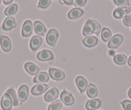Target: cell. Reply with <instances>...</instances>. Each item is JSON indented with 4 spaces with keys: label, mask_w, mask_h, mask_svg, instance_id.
Masks as SVG:
<instances>
[{
    "label": "cell",
    "mask_w": 131,
    "mask_h": 110,
    "mask_svg": "<svg viewBox=\"0 0 131 110\" xmlns=\"http://www.w3.org/2000/svg\"><path fill=\"white\" fill-rule=\"evenodd\" d=\"M100 32L101 26L99 23L94 19H89L83 28V35L84 36H88L92 34H94L96 35H99Z\"/></svg>",
    "instance_id": "obj_1"
},
{
    "label": "cell",
    "mask_w": 131,
    "mask_h": 110,
    "mask_svg": "<svg viewBox=\"0 0 131 110\" xmlns=\"http://www.w3.org/2000/svg\"><path fill=\"white\" fill-rule=\"evenodd\" d=\"M59 37V33L55 29L51 28L49 30L46 35V40L47 43L51 46H55Z\"/></svg>",
    "instance_id": "obj_2"
},
{
    "label": "cell",
    "mask_w": 131,
    "mask_h": 110,
    "mask_svg": "<svg viewBox=\"0 0 131 110\" xmlns=\"http://www.w3.org/2000/svg\"><path fill=\"white\" fill-rule=\"evenodd\" d=\"M123 40V37L120 34H116L111 39L109 42L108 43L107 46L110 48H117L122 44Z\"/></svg>",
    "instance_id": "obj_3"
},
{
    "label": "cell",
    "mask_w": 131,
    "mask_h": 110,
    "mask_svg": "<svg viewBox=\"0 0 131 110\" xmlns=\"http://www.w3.org/2000/svg\"><path fill=\"white\" fill-rule=\"evenodd\" d=\"M12 100L8 93H5L1 100V106L3 110H10L12 107Z\"/></svg>",
    "instance_id": "obj_4"
},
{
    "label": "cell",
    "mask_w": 131,
    "mask_h": 110,
    "mask_svg": "<svg viewBox=\"0 0 131 110\" xmlns=\"http://www.w3.org/2000/svg\"><path fill=\"white\" fill-rule=\"evenodd\" d=\"M49 74H50V77L55 81H62L65 78V73L59 69L50 68Z\"/></svg>",
    "instance_id": "obj_5"
},
{
    "label": "cell",
    "mask_w": 131,
    "mask_h": 110,
    "mask_svg": "<svg viewBox=\"0 0 131 110\" xmlns=\"http://www.w3.org/2000/svg\"><path fill=\"white\" fill-rule=\"evenodd\" d=\"M130 12V8L128 6L116 8L113 12V16L116 19H121L124 17L125 15L128 14Z\"/></svg>",
    "instance_id": "obj_6"
},
{
    "label": "cell",
    "mask_w": 131,
    "mask_h": 110,
    "mask_svg": "<svg viewBox=\"0 0 131 110\" xmlns=\"http://www.w3.org/2000/svg\"><path fill=\"white\" fill-rule=\"evenodd\" d=\"M60 99L62 102L66 106H71L75 102V99L72 95L66 91H63L60 95Z\"/></svg>",
    "instance_id": "obj_7"
},
{
    "label": "cell",
    "mask_w": 131,
    "mask_h": 110,
    "mask_svg": "<svg viewBox=\"0 0 131 110\" xmlns=\"http://www.w3.org/2000/svg\"><path fill=\"white\" fill-rule=\"evenodd\" d=\"M37 58L38 60L41 61H47L53 59V54L50 50H44L37 54Z\"/></svg>",
    "instance_id": "obj_8"
},
{
    "label": "cell",
    "mask_w": 131,
    "mask_h": 110,
    "mask_svg": "<svg viewBox=\"0 0 131 110\" xmlns=\"http://www.w3.org/2000/svg\"><path fill=\"white\" fill-rule=\"evenodd\" d=\"M59 92L57 88H53L45 94L44 98L46 102H52L59 97Z\"/></svg>",
    "instance_id": "obj_9"
},
{
    "label": "cell",
    "mask_w": 131,
    "mask_h": 110,
    "mask_svg": "<svg viewBox=\"0 0 131 110\" xmlns=\"http://www.w3.org/2000/svg\"><path fill=\"white\" fill-rule=\"evenodd\" d=\"M29 93L28 87L26 85H22L18 90V100L20 102H23L28 98Z\"/></svg>",
    "instance_id": "obj_10"
},
{
    "label": "cell",
    "mask_w": 131,
    "mask_h": 110,
    "mask_svg": "<svg viewBox=\"0 0 131 110\" xmlns=\"http://www.w3.org/2000/svg\"><path fill=\"white\" fill-rule=\"evenodd\" d=\"M0 45L2 48L5 52H8L11 49V42L8 37L0 35Z\"/></svg>",
    "instance_id": "obj_11"
},
{
    "label": "cell",
    "mask_w": 131,
    "mask_h": 110,
    "mask_svg": "<svg viewBox=\"0 0 131 110\" xmlns=\"http://www.w3.org/2000/svg\"><path fill=\"white\" fill-rule=\"evenodd\" d=\"M48 89V86L45 84H39L34 86L31 88V93L34 95H39L45 93Z\"/></svg>",
    "instance_id": "obj_12"
},
{
    "label": "cell",
    "mask_w": 131,
    "mask_h": 110,
    "mask_svg": "<svg viewBox=\"0 0 131 110\" xmlns=\"http://www.w3.org/2000/svg\"><path fill=\"white\" fill-rule=\"evenodd\" d=\"M75 83H76L77 86L78 88L81 93L85 92L88 88V81L84 77L78 76L76 78Z\"/></svg>",
    "instance_id": "obj_13"
},
{
    "label": "cell",
    "mask_w": 131,
    "mask_h": 110,
    "mask_svg": "<svg viewBox=\"0 0 131 110\" xmlns=\"http://www.w3.org/2000/svg\"><path fill=\"white\" fill-rule=\"evenodd\" d=\"M102 104V101L99 98L88 101L85 104V108L88 110H94L100 107Z\"/></svg>",
    "instance_id": "obj_14"
},
{
    "label": "cell",
    "mask_w": 131,
    "mask_h": 110,
    "mask_svg": "<svg viewBox=\"0 0 131 110\" xmlns=\"http://www.w3.org/2000/svg\"><path fill=\"white\" fill-rule=\"evenodd\" d=\"M33 25L32 22L30 20H27L24 23L22 28V35L24 37H28L32 33Z\"/></svg>",
    "instance_id": "obj_15"
},
{
    "label": "cell",
    "mask_w": 131,
    "mask_h": 110,
    "mask_svg": "<svg viewBox=\"0 0 131 110\" xmlns=\"http://www.w3.org/2000/svg\"><path fill=\"white\" fill-rule=\"evenodd\" d=\"M16 26V21L15 19L13 17H8L5 19L4 22L3 23L2 28L4 30L8 31V30H12V28H15Z\"/></svg>",
    "instance_id": "obj_16"
},
{
    "label": "cell",
    "mask_w": 131,
    "mask_h": 110,
    "mask_svg": "<svg viewBox=\"0 0 131 110\" xmlns=\"http://www.w3.org/2000/svg\"><path fill=\"white\" fill-rule=\"evenodd\" d=\"M42 42V39L41 37L39 35H35L31 38L30 43V46L33 51L37 50L40 46L41 45Z\"/></svg>",
    "instance_id": "obj_17"
},
{
    "label": "cell",
    "mask_w": 131,
    "mask_h": 110,
    "mask_svg": "<svg viewBox=\"0 0 131 110\" xmlns=\"http://www.w3.org/2000/svg\"><path fill=\"white\" fill-rule=\"evenodd\" d=\"M82 43L87 47H93L98 43V39L95 36H87L82 39Z\"/></svg>",
    "instance_id": "obj_18"
},
{
    "label": "cell",
    "mask_w": 131,
    "mask_h": 110,
    "mask_svg": "<svg viewBox=\"0 0 131 110\" xmlns=\"http://www.w3.org/2000/svg\"><path fill=\"white\" fill-rule=\"evenodd\" d=\"M25 68L26 72L30 75H37V73L39 72V68L37 67V66L34 63H30V62L26 63L25 64Z\"/></svg>",
    "instance_id": "obj_19"
},
{
    "label": "cell",
    "mask_w": 131,
    "mask_h": 110,
    "mask_svg": "<svg viewBox=\"0 0 131 110\" xmlns=\"http://www.w3.org/2000/svg\"><path fill=\"white\" fill-rule=\"evenodd\" d=\"M34 29L35 32L40 35H45L46 32V29L45 25H43L42 23L39 21H35L34 24Z\"/></svg>",
    "instance_id": "obj_20"
},
{
    "label": "cell",
    "mask_w": 131,
    "mask_h": 110,
    "mask_svg": "<svg viewBox=\"0 0 131 110\" xmlns=\"http://www.w3.org/2000/svg\"><path fill=\"white\" fill-rule=\"evenodd\" d=\"M84 14V11L80 8H74L69 12L68 16L70 19H75L79 18Z\"/></svg>",
    "instance_id": "obj_21"
},
{
    "label": "cell",
    "mask_w": 131,
    "mask_h": 110,
    "mask_svg": "<svg viewBox=\"0 0 131 110\" xmlns=\"http://www.w3.org/2000/svg\"><path fill=\"white\" fill-rule=\"evenodd\" d=\"M49 75L46 72H42L41 73H38L37 75L34 79V82L36 83H46L48 81Z\"/></svg>",
    "instance_id": "obj_22"
},
{
    "label": "cell",
    "mask_w": 131,
    "mask_h": 110,
    "mask_svg": "<svg viewBox=\"0 0 131 110\" xmlns=\"http://www.w3.org/2000/svg\"><path fill=\"white\" fill-rule=\"evenodd\" d=\"M87 95L89 98H95L98 95V89L96 86L93 84H89L87 89Z\"/></svg>",
    "instance_id": "obj_23"
},
{
    "label": "cell",
    "mask_w": 131,
    "mask_h": 110,
    "mask_svg": "<svg viewBox=\"0 0 131 110\" xmlns=\"http://www.w3.org/2000/svg\"><path fill=\"white\" fill-rule=\"evenodd\" d=\"M114 61L119 65L125 64L127 61V57L124 54H118L114 57Z\"/></svg>",
    "instance_id": "obj_24"
},
{
    "label": "cell",
    "mask_w": 131,
    "mask_h": 110,
    "mask_svg": "<svg viewBox=\"0 0 131 110\" xmlns=\"http://www.w3.org/2000/svg\"><path fill=\"white\" fill-rule=\"evenodd\" d=\"M18 7L16 4H12L10 5L9 7H7L5 11V14L6 16H12L14 15L17 12Z\"/></svg>",
    "instance_id": "obj_25"
},
{
    "label": "cell",
    "mask_w": 131,
    "mask_h": 110,
    "mask_svg": "<svg viewBox=\"0 0 131 110\" xmlns=\"http://www.w3.org/2000/svg\"><path fill=\"white\" fill-rule=\"evenodd\" d=\"M112 35V33L109 29L107 28H104L102 30V39L104 42H107L111 39Z\"/></svg>",
    "instance_id": "obj_26"
},
{
    "label": "cell",
    "mask_w": 131,
    "mask_h": 110,
    "mask_svg": "<svg viewBox=\"0 0 131 110\" xmlns=\"http://www.w3.org/2000/svg\"><path fill=\"white\" fill-rule=\"evenodd\" d=\"M62 107V102L60 100H57L49 106L48 110H59Z\"/></svg>",
    "instance_id": "obj_27"
},
{
    "label": "cell",
    "mask_w": 131,
    "mask_h": 110,
    "mask_svg": "<svg viewBox=\"0 0 131 110\" xmlns=\"http://www.w3.org/2000/svg\"><path fill=\"white\" fill-rule=\"evenodd\" d=\"M7 93H8L10 97L12 98V103H13V105L14 106H17L18 105V101H17V97H16V92L14 90V89L12 88H10V89H8L7 92Z\"/></svg>",
    "instance_id": "obj_28"
},
{
    "label": "cell",
    "mask_w": 131,
    "mask_h": 110,
    "mask_svg": "<svg viewBox=\"0 0 131 110\" xmlns=\"http://www.w3.org/2000/svg\"><path fill=\"white\" fill-rule=\"evenodd\" d=\"M51 0H40L38 4L39 8H46L51 4Z\"/></svg>",
    "instance_id": "obj_29"
},
{
    "label": "cell",
    "mask_w": 131,
    "mask_h": 110,
    "mask_svg": "<svg viewBox=\"0 0 131 110\" xmlns=\"http://www.w3.org/2000/svg\"><path fill=\"white\" fill-rule=\"evenodd\" d=\"M121 104L123 106L125 110H131V101L128 100H125L122 101Z\"/></svg>",
    "instance_id": "obj_30"
},
{
    "label": "cell",
    "mask_w": 131,
    "mask_h": 110,
    "mask_svg": "<svg viewBox=\"0 0 131 110\" xmlns=\"http://www.w3.org/2000/svg\"><path fill=\"white\" fill-rule=\"evenodd\" d=\"M114 3L118 6L129 5L128 0H114Z\"/></svg>",
    "instance_id": "obj_31"
},
{
    "label": "cell",
    "mask_w": 131,
    "mask_h": 110,
    "mask_svg": "<svg viewBox=\"0 0 131 110\" xmlns=\"http://www.w3.org/2000/svg\"><path fill=\"white\" fill-rule=\"evenodd\" d=\"M123 23L125 26H131V15H127L123 17Z\"/></svg>",
    "instance_id": "obj_32"
},
{
    "label": "cell",
    "mask_w": 131,
    "mask_h": 110,
    "mask_svg": "<svg viewBox=\"0 0 131 110\" xmlns=\"http://www.w3.org/2000/svg\"><path fill=\"white\" fill-rule=\"evenodd\" d=\"M86 2L87 0H75L74 5L77 8H79L85 5Z\"/></svg>",
    "instance_id": "obj_33"
},
{
    "label": "cell",
    "mask_w": 131,
    "mask_h": 110,
    "mask_svg": "<svg viewBox=\"0 0 131 110\" xmlns=\"http://www.w3.org/2000/svg\"><path fill=\"white\" fill-rule=\"evenodd\" d=\"M64 3L68 5H72L73 4V0H63Z\"/></svg>",
    "instance_id": "obj_34"
},
{
    "label": "cell",
    "mask_w": 131,
    "mask_h": 110,
    "mask_svg": "<svg viewBox=\"0 0 131 110\" xmlns=\"http://www.w3.org/2000/svg\"><path fill=\"white\" fill-rule=\"evenodd\" d=\"M3 1L5 5H9L12 3L13 0H3Z\"/></svg>",
    "instance_id": "obj_35"
},
{
    "label": "cell",
    "mask_w": 131,
    "mask_h": 110,
    "mask_svg": "<svg viewBox=\"0 0 131 110\" xmlns=\"http://www.w3.org/2000/svg\"><path fill=\"white\" fill-rule=\"evenodd\" d=\"M128 97H129L130 98H131V88H130L129 90H128Z\"/></svg>",
    "instance_id": "obj_36"
},
{
    "label": "cell",
    "mask_w": 131,
    "mask_h": 110,
    "mask_svg": "<svg viewBox=\"0 0 131 110\" xmlns=\"http://www.w3.org/2000/svg\"><path fill=\"white\" fill-rule=\"evenodd\" d=\"M128 64L130 66H131V56L130 57L129 59H128Z\"/></svg>",
    "instance_id": "obj_37"
},
{
    "label": "cell",
    "mask_w": 131,
    "mask_h": 110,
    "mask_svg": "<svg viewBox=\"0 0 131 110\" xmlns=\"http://www.w3.org/2000/svg\"><path fill=\"white\" fill-rule=\"evenodd\" d=\"M59 3H60V4H61V5H63L64 3V1H63V0H59Z\"/></svg>",
    "instance_id": "obj_38"
},
{
    "label": "cell",
    "mask_w": 131,
    "mask_h": 110,
    "mask_svg": "<svg viewBox=\"0 0 131 110\" xmlns=\"http://www.w3.org/2000/svg\"><path fill=\"white\" fill-rule=\"evenodd\" d=\"M1 2H2V0H0V3H1Z\"/></svg>",
    "instance_id": "obj_39"
}]
</instances>
